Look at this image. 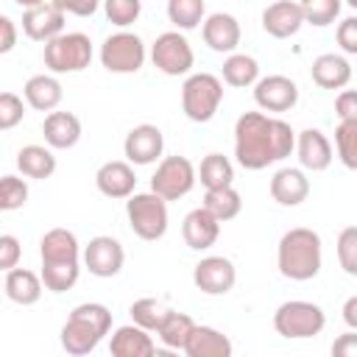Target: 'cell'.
Instances as JSON below:
<instances>
[{"mask_svg":"<svg viewBox=\"0 0 357 357\" xmlns=\"http://www.w3.org/2000/svg\"><path fill=\"white\" fill-rule=\"evenodd\" d=\"M296 131L282 117L245 112L234 123V156L245 170H265L293 153Z\"/></svg>","mask_w":357,"mask_h":357,"instance_id":"cell-1","label":"cell"},{"mask_svg":"<svg viewBox=\"0 0 357 357\" xmlns=\"http://www.w3.org/2000/svg\"><path fill=\"white\" fill-rule=\"evenodd\" d=\"M42 257V287L64 293L78 282L81 273V245L70 229H50L39 243Z\"/></svg>","mask_w":357,"mask_h":357,"instance_id":"cell-2","label":"cell"},{"mask_svg":"<svg viewBox=\"0 0 357 357\" xmlns=\"http://www.w3.org/2000/svg\"><path fill=\"white\" fill-rule=\"evenodd\" d=\"M109 329H112L109 307L98 301H84L73 307L70 318L61 326V349L73 357H86L89 351L98 349V343L109 335Z\"/></svg>","mask_w":357,"mask_h":357,"instance_id":"cell-3","label":"cell"},{"mask_svg":"<svg viewBox=\"0 0 357 357\" xmlns=\"http://www.w3.org/2000/svg\"><path fill=\"white\" fill-rule=\"evenodd\" d=\"M276 265L284 279L310 282L321 271V237L307 226H296L282 234L276 248Z\"/></svg>","mask_w":357,"mask_h":357,"instance_id":"cell-4","label":"cell"},{"mask_svg":"<svg viewBox=\"0 0 357 357\" xmlns=\"http://www.w3.org/2000/svg\"><path fill=\"white\" fill-rule=\"evenodd\" d=\"M45 67L53 75H64V73H81L89 67L92 61V39L81 31H64L56 39H50L45 45Z\"/></svg>","mask_w":357,"mask_h":357,"instance_id":"cell-5","label":"cell"},{"mask_svg":"<svg viewBox=\"0 0 357 357\" xmlns=\"http://www.w3.org/2000/svg\"><path fill=\"white\" fill-rule=\"evenodd\" d=\"M326 326V315L318 304L304 301V298H293L276 307L273 312V329L287 337V340H307L321 335V329Z\"/></svg>","mask_w":357,"mask_h":357,"instance_id":"cell-6","label":"cell"},{"mask_svg":"<svg viewBox=\"0 0 357 357\" xmlns=\"http://www.w3.org/2000/svg\"><path fill=\"white\" fill-rule=\"evenodd\" d=\"M223 100V84L212 73H192L181 86V109L192 123H209Z\"/></svg>","mask_w":357,"mask_h":357,"instance_id":"cell-7","label":"cell"},{"mask_svg":"<svg viewBox=\"0 0 357 357\" xmlns=\"http://www.w3.org/2000/svg\"><path fill=\"white\" fill-rule=\"evenodd\" d=\"M128 226L139 240H159L167 231V204L153 192H134L126 201Z\"/></svg>","mask_w":357,"mask_h":357,"instance_id":"cell-8","label":"cell"},{"mask_svg":"<svg viewBox=\"0 0 357 357\" xmlns=\"http://www.w3.org/2000/svg\"><path fill=\"white\" fill-rule=\"evenodd\" d=\"M100 64L109 73H117V75L137 73L145 64V42L137 33H131V31H117V33L103 39V45H100Z\"/></svg>","mask_w":357,"mask_h":357,"instance_id":"cell-9","label":"cell"},{"mask_svg":"<svg viewBox=\"0 0 357 357\" xmlns=\"http://www.w3.org/2000/svg\"><path fill=\"white\" fill-rule=\"evenodd\" d=\"M195 187V167L187 156H165L151 176V192L159 195L165 204L184 198Z\"/></svg>","mask_w":357,"mask_h":357,"instance_id":"cell-10","label":"cell"},{"mask_svg":"<svg viewBox=\"0 0 357 357\" xmlns=\"http://www.w3.org/2000/svg\"><path fill=\"white\" fill-rule=\"evenodd\" d=\"M151 61L165 75H187L195 64L192 45L178 31H165L151 45Z\"/></svg>","mask_w":357,"mask_h":357,"instance_id":"cell-11","label":"cell"},{"mask_svg":"<svg viewBox=\"0 0 357 357\" xmlns=\"http://www.w3.org/2000/svg\"><path fill=\"white\" fill-rule=\"evenodd\" d=\"M22 31L33 42H50L59 33H64V8L59 0H42L31 3L22 11Z\"/></svg>","mask_w":357,"mask_h":357,"instance_id":"cell-12","label":"cell"},{"mask_svg":"<svg viewBox=\"0 0 357 357\" xmlns=\"http://www.w3.org/2000/svg\"><path fill=\"white\" fill-rule=\"evenodd\" d=\"M84 268L98 276V279H109V276H117L123 271V262H126V251L120 245V240L109 237V234H98L86 243L84 254Z\"/></svg>","mask_w":357,"mask_h":357,"instance_id":"cell-13","label":"cell"},{"mask_svg":"<svg viewBox=\"0 0 357 357\" xmlns=\"http://www.w3.org/2000/svg\"><path fill=\"white\" fill-rule=\"evenodd\" d=\"M254 103L265 112H290L298 103V86L287 75H265L254 84Z\"/></svg>","mask_w":357,"mask_h":357,"instance_id":"cell-14","label":"cell"},{"mask_svg":"<svg viewBox=\"0 0 357 357\" xmlns=\"http://www.w3.org/2000/svg\"><path fill=\"white\" fill-rule=\"evenodd\" d=\"M192 282L206 296H223L234 287L237 271H234L231 259H226V257H204L192 268Z\"/></svg>","mask_w":357,"mask_h":357,"instance_id":"cell-15","label":"cell"},{"mask_svg":"<svg viewBox=\"0 0 357 357\" xmlns=\"http://www.w3.org/2000/svg\"><path fill=\"white\" fill-rule=\"evenodd\" d=\"M165 151V137L156 126L151 123H142V126H134L128 134H126V142H123V153L128 159V165H153Z\"/></svg>","mask_w":357,"mask_h":357,"instance_id":"cell-16","label":"cell"},{"mask_svg":"<svg viewBox=\"0 0 357 357\" xmlns=\"http://www.w3.org/2000/svg\"><path fill=\"white\" fill-rule=\"evenodd\" d=\"M298 162H301V170H312V173H321L332 165V142L326 139L324 131L318 128H304L296 134V145H293Z\"/></svg>","mask_w":357,"mask_h":357,"instance_id":"cell-17","label":"cell"},{"mask_svg":"<svg viewBox=\"0 0 357 357\" xmlns=\"http://www.w3.org/2000/svg\"><path fill=\"white\" fill-rule=\"evenodd\" d=\"M95 184L106 198H131L134 187H137V173L128 162L114 159V162H103L95 173Z\"/></svg>","mask_w":357,"mask_h":357,"instance_id":"cell-18","label":"cell"},{"mask_svg":"<svg viewBox=\"0 0 357 357\" xmlns=\"http://www.w3.org/2000/svg\"><path fill=\"white\" fill-rule=\"evenodd\" d=\"M201 33H204V42L215 50V53H234L237 45H240V22L226 14V11H215L204 20L201 25Z\"/></svg>","mask_w":357,"mask_h":357,"instance_id":"cell-19","label":"cell"},{"mask_svg":"<svg viewBox=\"0 0 357 357\" xmlns=\"http://www.w3.org/2000/svg\"><path fill=\"white\" fill-rule=\"evenodd\" d=\"M301 25H304L301 3L282 0V3H271V6L262 11V28H265V33H271L273 39H290V36L298 33Z\"/></svg>","mask_w":357,"mask_h":357,"instance_id":"cell-20","label":"cell"},{"mask_svg":"<svg viewBox=\"0 0 357 357\" xmlns=\"http://www.w3.org/2000/svg\"><path fill=\"white\" fill-rule=\"evenodd\" d=\"M271 195L282 206H298L310 195V178L301 167H282L271 178Z\"/></svg>","mask_w":357,"mask_h":357,"instance_id":"cell-21","label":"cell"},{"mask_svg":"<svg viewBox=\"0 0 357 357\" xmlns=\"http://www.w3.org/2000/svg\"><path fill=\"white\" fill-rule=\"evenodd\" d=\"M218 234H220V223L204 209H192L184 215V223H181V237L184 243L192 248V251H206L218 243Z\"/></svg>","mask_w":357,"mask_h":357,"instance_id":"cell-22","label":"cell"},{"mask_svg":"<svg viewBox=\"0 0 357 357\" xmlns=\"http://www.w3.org/2000/svg\"><path fill=\"white\" fill-rule=\"evenodd\" d=\"M181 351H184V357H231L234 346L220 329L195 324V329L190 332Z\"/></svg>","mask_w":357,"mask_h":357,"instance_id":"cell-23","label":"cell"},{"mask_svg":"<svg viewBox=\"0 0 357 357\" xmlns=\"http://www.w3.org/2000/svg\"><path fill=\"white\" fill-rule=\"evenodd\" d=\"M153 351H156V346H153L151 332H145L134 324L117 326L112 332V340H109V354L112 357H151Z\"/></svg>","mask_w":357,"mask_h":357,"instance_id":"cell-24","label":"cell"},{"mask_svg":"<svg viewBox=\"0 0 357 357\" xmlns=\"http://www.w3.org/2000/svg\"><path fill=\"white\" fill-rule=\"evenodd\" d=\"M42 134L47 148L67 151L81 139V120L73 112H50L42 123Z\"/></svg>","mask_w":357,"mask_h":357,"instance_id":"cell-25","label":"cell"},{"mask_svg":"<svg viewBox=\"0 0 357 357\" xmlns=\"http://www.w3.org/2000/svg\"><path fill=\"white\" fill-rule=\"evenodd\" d=\"M312 81L321 89H343L351 81V64L340 53H321L312 61Z\"/></svg>","mask_w":357,"mask_h":357,"instance_id":"cell-26","label":"cell"},{"mask_svg":"<svg viewBox=\"0 0 357 357\" xmlns=\"http://www.w3.org/2000/svg\"><path fill=\"white\" fill-rule=\"evenodd\" d=\"M22 95H25V103L31 109H36V112H53L61 103L64 89H61V84H59L56 75H45L42 73V75H31L25 81Z\"/></svg>","mask_w":357,"mask_h":357,"instance_id":"cell-27","label":"cell"},{"mask_svg":"<svg viewBox=\"0 0 357 357\" xmlns=\"http://www.w3.org/2000/svg\"><path fill=\"white\" fill-rule=\"evenodd\" d=\"M3 293L20 307H31L42 298V279H39V273H33L28 268H14L6 273Z\"/></svg>","mask_w":357,"mask_h":357,"instance_id":"cell-28","label":"cell"},{"mask_svg":"<svg viewBox=\"0 0 357 357\" xmlns=\"http://www.w3.org/2000/svg\"><path fill=\"white\" fill-rule=\"evenodd\" d=\"M17 170L25 178H50L56 173V156L45 145H25L17 153Z\"/></svg>","mask_w":357,"mask_h":357,"instance_id":"cell-29","label":"cell"},{"mask_svg":"<svg viewBox=\"0 0 357 357\" xmlns=\"http://www.w3.org/2000/svg\"><path fill=\"white\" fill-rule=\"evenodd\" d=\"M201 206H204L218 223H226V220H231V218L240 215L243 198H240V192H237L234 187H220V190H206Z\"/></svg>","mask_w":357,"mask_h":357,"instance_id":"cell-30","label":"cell"},{"mask_svg":"<svg viewBox=\"0 0 357 357\" xmlns=\"http://www.w3.org/2000/svg\"><path fill=\"white\" fill-rule=\"evenodd\" d=\"M223 81L229 86H254L259 81V64L254 56L248 53H231L226 61H223Z\"/></svg>","mask_w":357,"mask_h":357,"instance_id":"cell-31","label":"cell"},{"mask_svg":"<svg viewBox=\"0 0 357 357\" xmlns=\"http://www.w3.org/2000/svg\"><path fill=\"white\" fill-rule=\"evenodd\" d=\"M195 329V321L187 315V312H176V310H167L162 326L156 329L159 340L165 343V349H173V351H181L190 332Z\"/></svg>","mask_w":357,"mask_h":357,"instance_id":"cell-32","label":"cell"},{"mask_svg":"<svg viewBox=\"0 0 357 357\" xmlns=\"http://www.w3.org/2000/svg\"><path fill=\"white\" fill-rule=\"evenodd\" d=\"M195 178H201V184H204L206 190L231 187V181H234V167H231L229 156H223V153H209V156H204V162H201Z\"/></svg>","mask_w":357,"mask_h":357,"instance_id":"cell-33","label":"cell"},{"mask_svg":"<svg viewBox=\"0 0 357 357\" xmlns=\"http://www.w3.org/2000/svg\"><path fill=\"white\" fill-rule=\"evenodd\" d=\"M206 6L204 0H170L167 3V20L178 28V31H192L204 22Z\"/></svg>","mask_w":357,"mask_h":357,"instance_id":"cell-34","label":"cell"},{"mask_svg":"<svg viewBox=\"0 0 357 357\" xmlns=\"http://www.w3.org/2000/svg\"><path fill=\"white\" fill-rule=\"evenodd\" d=\"M128 312H131L134 326H139V329H145V332H156V329L162 326L165 315H167V307H165L162 301L145 296V298H137Z\"/></svg>","mask_w":357,"mask_h":357,"instance_id":"cell-35","label":"cell"},{"mask_svg":"<svg viewBox=\"0 0 357 357\" xmlns=\"http://www.w3.org/2000/svg\"><path fill=\"white\" fill-rule=\"evenodd\" d=\"M335 148H337L340 162L349 170H354L357 167V120L337 123V128H335Z\"/></svg>","mask_w":357,"mask_h":357,"instance_id":"cell-36","label":"cell"},{"mask_svg":"<svg viewBox=\"0 0 357 357\" xmlns=\"http://www.w3.org/2000/svg\"><path fill=\"white\" fill-rule=\"evenodd\" d=\"M340 14V0H307L301 3V17L304 22L315 25V28H326L329 22H335Z\"/></svg>","mask_w":357,"mask_h":357,"instance_id":"cell-37","label":"cell"},{"mask_svg":"<svg viewBox=\"0 0 357 357\" xmlns=\"http://www.w3.org/2000/svg\"><path fill=\"white\" fill-rule=\"evenodd\" d=\"M28 201V184L20 176H0V212L22 209Z\"/></svg>","mask_w":357,"mask_h":357,"instance_id":"cell-38","label":"cell"},{"mask_svg":"<svg viewBox=\"0 0 357 357\" xmlns=\"http://www.w3.org/2000/svg\"><path fill=\"white\" fill-rule=\"evenodd\" d=\"M103 11H106V17H109L112 25L128 28L131 22H137V17L142 11V3L139 0H106Z\"/></svg>","mask_w":357,"mask_h":357,"instance_id":"cell-39","label":"cell"},{"mask_svg":"<svg viewBox=\"0 0 357 357\" xmlns=\"http://www.w3.org/2000/svg\"><path fill=\"white\" fill-rule=\"evenodd\" d=\"M337 262L349 276H357V226H346L337 237Z\"/></svg>","mask_w":357,"mask_h":357,"instance_id":"cell-40","label":"cell"},{"mask_svg":"<svg viewBox=\"0 0 357 357\" xmlns=\"http://www.w3.org/2000/svg\"><path fill=\"white\" fill-rule=\"evenodd\" d=\"M25 117V103L14 92H0V131H11Z\"/></svg>","mask_w":357,"mask_h":357,"instance_id":"cell-41","label":"cell"},{"mask_svg":"<svg viewBox=\"0 0 357 357\" xmlns=\"http://www.w3.org/2000/svg\"><path fill=\"white\" fill-rule=\"evenodd\" d=\"M20 257H22V245L14 234H0V271L8 273L14 268H20Z\"/></svg>","mask_w":357,"mask_h":357,"instance_id":"cell-42","label":"cell"},{"mask_svg":"<svg viewBox=\"0 0 357 357\" xmlns=\"http://www.w3.org/2000/svg\"><path fill=\"white\" fill-rule=\"evenodd\" d=\"M337 45L343 53H357V17H346L337 25Z\"/></svg>","mask_w":357,"mask_h":357,"instance_id":"cell-43","label":"cell"},{"mask_svg":"<svg viewBox=\"0 0 357 357\" xmlns=\"http://www.w3.org/2000/svg\"><path fill=\"white\" fill-rule=\"evenodd\" d=\"M335 114L340 117V123L357 120V92H354V89H343V92L335 98Z\"/></svg>","mask_w":357,"mask_h":357,"instance_id":"cell-44","label":"cell"},{"mask_svg":"<svg viewBox=\"0 0 357 357\" xmlns=\"http://www.w3.org/2000/svg\"><path fill=\"white\" fill-rule=\"evenodd\" d=\"M332 357H357V332L349 329L335 337L332 343Z\"/></svg>","mask_w":357,"mask_h":357,"instance_id":"cell-45","label":"cell"},{"mask_svg":"<svg viewBox=\"0 0 357 357\" xmlns=\"http://www.w3.org/2000/svg\"><path fill=\"white\" fill-rule=\"evenodd\" d=\"M14 45H17V25L11 22V17L0 14V56L14 50Z\"/></svg>","mask_w":357,"mask_h":357,"instance_id":"cell-46","label":"cell"},{"mask_svg":"<svg viewBox=\"0 0 357 357\" xmlns=\"http://www.w3.org/2000/svg\"><path fill=\"white\" fill-rule=\"evenodd\" d=\"M61 8H64V17H67V14L92 17V14L98 11V3H95V0H86V3H81V6H75V3H61Z\"/></svg>","mask_w":357,"mask_h":357,"instance_id":"cell-47","label":"cell"},{"mask_svg":"<svg viewBox=\"0 0 357 357\" xmlns=\"http://www.w3.org/2000/svg\"><path fill=\"white\" fill-rule=\"evenodd\" d=\"M343 318H346L349 329H357V296H351V298L346 301V307H343Z\"/></svg>","mask_w":357,"mask_h":357,"instance_id":"cell-48","label":"cell"},{"mask_svg":"<svg viewBox=\"0 0 357 357\" xmlns=\"http://www.w3.org/2000/svg\"><path fill=\"white\" fill-rule=\"evenodd\" d=\"M151 357H178V351H173V349H156Z\"/></svg>","mask_w":357,"mask_h":357,"instance_id":"cell-49","label":"cell"},{"mask_svg":"<svg viewBox=\"0 0 357 357\" xmlns=\"http://www.w3.org/2000/svg\"><path fill=\"white\" fill-rule=\"evenodd\" d=\"M0 287H3V284H0Z\"/></svg>","mask_w":357,"mask_h":357,"instance_id":"cell-50","label":"cell"}]
</instances>
